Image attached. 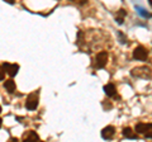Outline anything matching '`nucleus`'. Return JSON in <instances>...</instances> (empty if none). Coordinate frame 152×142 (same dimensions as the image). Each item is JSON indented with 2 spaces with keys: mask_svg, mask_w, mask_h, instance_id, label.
Wrapping results in <instances>:
<instances>
[{
  "mask_svg": "<svg viewBox=\"0 0 152 142\" xmlns=\"http://www.w3.org/2000/svg\"><path fill=\"white\" fill-rule=\"evenodd\" d=\"M132 76L138 79H150L151 78V70L148 67H136L132 70Z\"/></svg>",
  "mask_w": 152,
  "mask_h": 142,
  "instance_id": "1",
  "label": "nucleus"
},
{
  "mask_svg": "<svg viewBox=\"0 0 152 142\" xmlns=\"http://www.w3.org/2000/svg\"><path fill=\"white\" fill-rule=\"evenodd\" d=\"M108 62V52L102 51L95 56V67L96 69H103Z\"/></svg>",
  "mask_w": 152,
  "mask_h": 142,
  "instance_id": "2",
  "label": "nucleus"
},
{
  "mask_svg": "<svg viewBox=\"0 0 152 142\" xmlns=\"http://www.w3.org/2000/svg\"><path fill=\"white\" fill-rule=\"evenodd\" d=\"M37 107H38V93H32L27 98L26 108L28 111H34Z\"/></svg>",
  "mask_w": 152,
  "mask_h": 142,
  "instance_id": "3",
  "label": "nucleus"
},
{
  "mask_svg": "<svg viewBox=\"0 0 152 142\" xmlns=\"http://www.w3.org/2000/svg\"><path fill=\"white\" fill-rule=\"evenodd\" d=\"M133 57H134V60H138V61H147L148 52H147V50L145 47L138 46L134 48V51H133Z\"/></svg>",
  "mask_w": 152,
  "mask_h": 142,
  "instance_id": "4",
  "label": "nucleus"
},
{
  "mask_svg": "<svg viewBox=\"0 0 152 142\" xmlns=\"http://www.w3.org/2000/svg\"><path fill=\"white\" fill-rule=\"evenodd\" d=\"M3 69L5 70L9 74V76L13 78V76H15L17 72H18V70H19V65H17V64L10 65V64L5 62V64H3Z\"/></svg>",
  "mask_w": 152,
  "mask_h": 142,
  "instance_id": "5",
  "label": "nucleus"
},
{
  "mask_svg": "<svg viewBox=\"0 0 152 142\" xmlns=\"http://www.w3.org/2000/svg\"><path fill=\"white\" fill-rule=\"evenodd\" d=\"M114 135H115V128L113 126H107L105 128H103L102 131V137L104 140H112Z\"/></svg>",
  "mask_w": 152,
  "mask_h": 142,
  "instance_id": "6",
  "label": "nucleus"
},
{
  "mask_svg": "<svg viewBox=\"0 0 152 142\" xmlns=\"http://www.w3.org/2000/svg\"><path fill=\"white\" fill-rule=\"evenodd\" d=\"M123 136L127 137V138H131V140H137L138 138V133H134V132L132 131V128L129 127H126V128H123Z\"/></svg>",
  "mask_w": 152,
  "mask_h": 142,
  "instance_id": "7",
  "label": "nucleus"
},
{
  "mask_svg": "<svg viewBox=\"0 0 152 142\" xmlns=\"http://www.w3.org/2000/svg\"><path fill=\"white\" fill-rule=\"evenodd\" d=\"M104 93L107 94V97H114L117 93V89L114 86V84H107L104 86Z\"/></svg>",
  "mask_w": 152,
  "mask_h": 142,
  "instance_id": "8",
  "label": "nucleus"
},
{
  "mask_svg": "<svg viewBox=\"0 0 152 142\" xmlns=\"http://www.w3.org/2000/svg\"><path fill=\"white\" fill-rule=\"evenodd\" d=\"M4 88H5V90H8V93H14L15 91V83H14V80H12V79H9V80H7L5 81V84H4Z\"/></svg>",
  "mask_w": 152,
  "mask_h": 142,
  "instance_id": "9",
  "label": "nucleus"
},
{
  "mask_svg": "<svg viewBox=\"0 0 152 142\" xmlns=\"http://www.w3.org/2000/svg\"><path fill=\"white\" fill-rule=\"evenodd\" d=\"M24 140L26 141H39V137H38V135L34 131H29V133H28L27 137H24Z\"/></svg>",
  "mask_w": 152,
  "mask_h": 142,
  "instance_id": "10",
  "label": "nucleus"
},
{
  "mask_svg": "<svg viewBox=\"0 0 152 142\" xmlns=\"http://www.w3.org/2000/svg\"><path fill=\"white\" fill-rule=\"evenodd\" d=\"M146 128H147V123H138V124H136V127H134L137 133H142V135L145 133Z\"/></svg>",
  "mask_w": 152,
  "mask_h": 142,
  "instance_id": "11",
  "label": "nucleus"
},
{
  "mask_svg": "<svg viewBox=\"0 0 152 142\" xmlns=\"http://www.w3.org/2000/svg\"><path fill=\"white\" fill-rule=\"evenodd\" d=\"M127 15V12L124 10V9H119V12H118V15H117V22L119 23V24H122L123 23V18H124Z\"/></svg>",
  "mask_w": 152,
  "mask_h": 142,
  "instance_id": "12",
  "label": "nucleus"
},
{
  "mask_svg": "<svg viewBox=\"0 0 152 142\" xmlns=\"http://www.w3.org/2000/svg\"><path fill=\"white\" fill-rule=\"evenodd\" d=\"M143 135L146 138H152V123H147V128Z\"/></svg>",
  "mask_w": 152,
  "mask_h": 142,
  "instance_id": "13",
  "label": "nucleus"
},
{
  "mask_svg": "<svg viewBox=\"0 0 152 142\" xmlns=\"http://www.w3.org/2000/svg\"><path fill=\"white\" fill-rule=\"evenodd\" d=\"M117 34L119 36V38H121V40H119V42H121V43H127V37H126L124 34H123L122 32H118Z\"/></svg>",
  "mask_w": 152,
  "mask_h": 142,
  "instance_id": "14",
  "label": "nucleus"
},
{
  "mask_svg": "<svg viewBox=\"0 0 152 142\" xmlns=\"http://www.w3.org/2000/svg\"><path fill=\"white\" fill-rule=\"evenodd\" d=\"M69 1L75 3L77 5H85V4H88V0H69Z\"/></svg>",
  "mask_w": 152,
  "mask_h": 142,
  "instance_id": "15",
  "label": "nucleus"
},
{
  "mask_svg": "<svg viewBox=\"0 0 152 142\" xmlns=\"http://www.w3.org/2000/svg\"><path fill=\"white\" fill-rule=\"evenodd\" d=\"M137 10H138V13H140V14H142V15H145V17H152V15H151V14H148V13H147V12H145V10H143V9H142V8H140V7H138V8H137Z\"/></svg>",
  "mask_w": 152,
  "mask_h": 142,
  "instance_id": "16",
  "label": "nucleus"
},
{
  "mask_svg": "<svg viewBox=\"0 0 152 142\" xmlns=\"http://www.w3.org/2000/svg\"><path fill=\"white\" fill-rule=\"evenodd\" d=\"M4 78H5V71H4L3 67L0 66V81H3Z\"/></svg>",
  "mask_w": 152,
  "mask_h": 142,
  "instance_id": "17",
  "label": "nucleus"
},
{
  "mask_svg": "<svg viewBox=\"0 0 152 142\" xmlns=\"http://www.w3.org/2000/svg\"><path fill=\"white\" fill-rule=\"evenodd\" d=\"M4 1H7L8 4H12V5H13V4L15 3V0H4Z\"/></svg>",
  "mask_w": 152,
  "mask_h": 142,
  "instance_id": "18",
  "label": "nucleus"
},
{
  "mask_svg": "<svg viewBox=\"0 0 152 142\" xmlns=\"http://www.w3.org/2000/svg\"><path fill=\"white\" fill-rule=\"evenodd\" d=\"M148 3L151 4V5H152V0H148Z\"/></svg>",
  "mask_w": 152,
  "mask_h": 142,
  "instance_id": "19",
  "label": "nucleus"
},
{
  "mask_svg": "<svg viewBox=\"0 0 152 142\" xmlns=\"http://www.w3.org/2000/svg\"><path fill=\"white\" fill-rule=\"evenodd\" d=\"M0 127H1V119H0Z\"/></svg>",
  "mask_w": 152,
  "mask_h": 142,
  "instance_id": "20",
  "label": "nucleus"
},
{
  "mask_svg": "<svg viewBox=\"0 0 152 142\" xmlns=\"http://www.w3.org/2000/svg\"><path fill=\"white\" fill-rule=\"evenodd\" d=\"M0 113H1V107H0Z\"/></svg>",
  "mask_w": 152,
  "mask_h": 142,
  "instance_id": "21",
  "label": "nucleus"
}]
</instances>
